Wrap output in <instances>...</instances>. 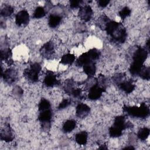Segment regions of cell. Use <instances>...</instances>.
I'll use <instances>...</instances> for the list:
<instances>
[{"instance_id":"6da1fadb","label":"cell","mask_w":150,"mask_h":150,"mask_svg":"<svg viewBox=\"0 0 150 150\" xmlns=\"http://www.w3.org/2000/svg\"><path fill=\"white\" fill-rule=\"evenodd\" d=\"M124 110L128 115L138 118H145L149 114V108L145 103H142L139 107L125 106Z\"/></svg>"},{"instance_id":"7a4b0ae2","label":"cell","mask_w":150,"mask_h":150,"mask_svg":"<svg viewBox=\"0 0 150 150\" xmlns=\"http://www.w3.org/2000/svg\"><path fill=\"white\" fill-rule=\"evenodd\" d=\"M41 70V66L38 63L32 64L23 71L24 77L29 81L35 83L39 79V74Z\"/></svg>"},{"instance_id":"3957f363","label":"cell","mask_w":150,"mask_h":150,"mask_svg":"<svg viewBox=\"0 0 150 150\" xmlns=\"http://www.w3.org/2000/svg\"><path fill=\"white\" fill-rule=\"evenodd\" d=\"M105 91V88L100 86L96 83L93 85L89 90L88 97L91 100H96L101 97L103 93Z\"/></svg>"},{"instance_id":"277c9868","label":"cell","mask_w":150,"mask_h":150,"mask_svg":"<svg viewBox=\"0 0 150 150\" xmlns=\"http://www.w3.org/2000/svg\"><path fill=\"white\" fill-rule=\"evenodd\" d=\"M148 57V51L146 49L138 47L133 56V62L143 64Z\"/></svg>"},{"instance_id":"5b68a950","label":"cell","mask_w":150,"mask_h":150,"mask_svg":"<svg viewBox=\"0 0 150 150\" xmlns=\"http://www.w3.org/2000/svg\"><path fill=\"white\" fill-rule=\"evenodd\" d=\"M29 21V15L25 10H22L17 13L15 16V22L17 25L25 26Z\"/></svg>"},{"instance_id":"8992f818","label":"cell","mask_w":150,"mask_h":150,"mask_svg":"<svg viewBox=\"0 0 150 150\" xmlns=\"http://www.w3.org/2000/svg\"><path fill=\"white\" fill-rule=\"evenodd\" d=\"M52 112L51 109L40 111L38 116L39 121L42 124L43 127H49L50 122L52 119Z\"/></svg>"},{"instance_id":"52a82bcc","label":"cell","mask_w":150,"mask_h":150,"mask_svg":"<svg viewBox=\"0 0 150 150\" xmlns=\"http://www.w3.org/2000/svg\"><path fill=\"white\" fill-rule=\"evenodd\" d=\"M93 15V10L90 5H85L80 8L79 11V18L84 21L87 22L90 20Z\"/></svg>"},{"instance_id":"ba28073f","label":"cell","mask_w":150,"mask_h":150,"mask_svg":"<svg viewBox=\"0 0 150 150\" xmlns=\"http://www.w3.org/2000/svg\"><path fill=\"white\" fill-rule=\"evenodd\" d=\"M2 76L4 80L9 83L11 84L15 81L17 79V71L13 69H8L4 71V73H2Z\"/></svg>"},{"instance_id":"9c48e42d","label":"cell","mask_w":150,"mask_h":150,"mask_svg":"<svg viewBox=\"0 0 150 150\" xmlns=\"http://www.w3.org/2000/svg\"><path fill=\"white\" fill-rule=\"evenodd\" d=\"M114 40L119 43H124L127 38V32L124 28H121V26L111 36Z\"/></svg>"},{"instance_id":"30bf717a","label":"cell","mask_w":150,"mask_h":150,"mask_svg":"<svg viewBox=\"0 0 150 150\" xmlns=\"http://www.w3.org/2000/svg\"><path fill=\"white\" fill-rule=\"evenodd\" d=\"M58 83L55 74L52 71H47L44 79V84L47 87H53L58 84Z\"/></svg>"},{"instance_id":"8fae6325","label":"cell","mask_w":150,"mask_h":150,"mask_svg":"<svg viewBox=\"0 0 150 150\" xmlns=\"http://www.w3.org/2000/svg\"><path fill=\"white\" fill-rule=\"evenodd\" d=\"M90 111V107L84 103H80L76 107V115L80 118H83L88 115Z\"/></svg>"},{"instance_id":"7c38bea8","label":"cell","mask_w":150,"mask_h":150,"mask_svg":"<svg viewBox=\"0 0 150 150\" xmlns=\"http://www.w3.org/2000/svg\"><path fill=\"white\" fill-rule=\"evenodd\" d=\"M54 45L52 42H47L45 43L41 47L40 52L45 57H49L53 54L54 53Z\"/></svg>"},{"instance_id":"4fadbf2b","label":"cell","mask_w":150,"mask_h":150,"mask_svg":"<svg viewBox=\"0 0 150 150\" xmlns=\"http://www.w3.org/2000/svg\"><path fill=\"white\" fill-rule=\"evenodd\" d=\"M14 137L13 133L11 131V128L9 125L6 127L4 130L1 131V140L5 141L6 142H10L13 139Z\"/></svg>"},{"instance_id":"5bb4252c","label":"cell","mask_w":150,"mask_h":150,"mask_svg":"<svg viewBox=\"0 0 150 150\" xmlns=\"http://www.w3.org/2000/svg\"><path fill=\"white\" fill-rule=\"evenodd\" d=\"M120 88L125 93L129 94L132 93L135 89V84L131 81H124L119 84Z\"/></svg>"},{"instance_id":"9a60e30c","label":"cell","mask_w":150,"mask_h":150,"mask_svg":"<svg viewBox=\"0 0 150 150\" xmlns=\"http://www.w3.org/2000/svg\"><path fill=\"white\" fill-rule=\"evenodd\" d=\"M120 24L115 21H110L106 25L105 27V30L107 33L110 36H111L120 27Z\"/></svg>"},{"instance_id":"2e32d148","label":"cell","mask_w":150,"mask_h":150,"mask_svg":"<svg viewBox=\"0 0 150 150\" xmlns=\"http://www.w3.org/2000/svg\"><path fill=\"white\" fill-rule=\"evenodd\" d=\"M83 67V71L84 73L86 75H87L89 77H91L95 74L96 71V67L95 66V63L93 62H90L85 64Z\"/></svg>"},{"instance_id":"e0dca14e","label":"cell","mask_w":150,"mask_h":150,"mask_svg":"<svg viewBox=\"0 0 150 150\" xmlns=\"http://www.w3.org/2000/svg\"><path fill=\"white\" fill-rule=\"evenodd\" d=\"M88 134L86 131H81L76 135L75 140L76 142L80 145H84L87 141Z\"/></svg>"},{"instance_id":"ac0fdd59","label":"cell","mask_w":150,"mask_h":150,"mask_svg":"<svg viewBox=\"0 0 150 150\" xmlns=\"http://www.w3.org/2000/svg\"><path fill=\"white\" fill-rule=\"evenodd\" d=\"M12 56V53L11 50L9 48H6L1 50V60H5L9 64L10 62L12 63V60L11 59V57Z\"/></svg>"},{"instance_id":"d6986e66","label":"cell","mask_w":150,"mask_h":150,"mask_svg":"<svg viewBox=\"0 0 150 150\" xmlns=\"http://www.w3.org/2000/svg\"><path fill=\"white\" fill-rule=\"evenodd\" d=\"M91 60L89 57L87 52L81 54L76 60V65L77 66H83L85 64L91 62Z\"/></svg>"},{"instance_id":"ffe728a7","label":"cell","mask_w":150,"mask_h":150,"mask_svg":"<svg viewBox=\"0 0 150 150\" xmlns=\"http://www.w3.org/2000/svg\"><path fill=\"white\" fill-rule=\"evenodd\" d=\"M62 21V17L58 15H51L49 18L48 24L50 28H56Z\"/></svg>"},{"instance_id":"44dd1931","label":"cell","mask_w":150,"mask_h":150,"mask_svg":"<svg viewBox=\"0 0 150 150\" xmlns=\"http://www.w3.org/2000/svg\"><path fill=\"white\" fill-rule=\"evenodd\" d=\"M113 125L120 128L122 131L125 129L128 126V125L125 123V117L122 115L117 116L115 117Z\"/></svg>"},{"instance_id":"7402d4cb","label":"cell","mask_w":150,"mask_h":150,"mask_svg":"<svg viewBox=\"0 0 150 150\" xmlns=\"http://www.w3.org/2000/svg\"><path fill=\"white\" fill-rule=\"evenodd\" d=\"M75 60V56L71 53H67L64 54L61 59L60 63L64 65L71 64Z\"/></svg>"},{"instance_id":"603a6c76","label":"cell","mask_w":150,"mask_h":150,"mask_svg":"<svg viewBox=\"0 0 150 150\" xmlns=\"http://www.w3.org/2000/svg\"><path fill=\"white\" fill-rule=\"evenodd\" d=\"M76 126V122L73 120H69L66 121L63 126V130L64 132H71Z\"/></svg>"},{"instance_id":"cb8c5ba5","label":"cell","mask_w":150,"mask_h":150,"mask_svg":"<svg viewBox=\"0 0 150 150\" xmlns=\"http://www.w3.org/2000/svg\"><path fill=\"white\" fill-rule=\"evenodd\" d=\"M143 66L144 65L142 64L132 62V63H131V64L130 66V68H129L130 73L132 75H134V76L139 74Z\"/></svg>"},{"instance_id":"d4e9b609","label":"cell","mask_w":150,"mask_h":150,"mask_svg":"<svg viewBox=\"0 0 150 150\" xmlns=\"http://www.w3.org/2000/svg\"><path fill=\"white\" fill-rule=\"evenodd\" d=\"M150 130L146 127L141 128L138 132V138L141 140H145L149 135Z\"/></svg>"},{"instance_id":"484cf974","label":"cell","mask_w":150,"mask_h":150,"mask_svg":"<svg viewBox=\"0 0 150 150\" xmlns=\"http://www.w3.org/2000/svg\"><path fill=\"white\" fill-rule=\"evenodd\" d=\"M49 109H51V104L50 102L45 98L42 99L38 105L39 111L40 112Z\"/></svg>"},{"instance_id":"4316f807","label":"cell","mask_w":150,"mask_h":150,"mask_svg":"<svg viewBox=\"0 0 150 150\" xmlns=\"http://www.w3.org/2000/svg\"><path fill=\"white\" fill-rule=\"evenodd\" d=\"M122 129L114 125H112L109 128V134L110 137L112 138H117L120 137L122 135Z\"/></svg>"},{"instance_id":"83f0119b","label":"cell","mask_w":150,"mask_h":150,"mask_svg":"<svg viewBox=\"0 0 150 150\" xmlns=\"http://www.w3.org/2000/svg\"><path fill=\"white\" fill-rule=\"evenodd\" d=\"M139 76L144 80H149L150 77V69L149 67L143 66L139 74Z\"/></svg>"},{"instance_id":"f1b7e54d","label":"cell","mask_w":150,"mask_h":150,"mask_svg":"<svg viewBox=\"0 0 150 150\" xmlns=\"http://www.w3.org/2000/svg\"><path fill=\"white\" fill-rule=\"evenodd\" d=\"M87 53L89 57L93 62L97 60L99 58L100 55V53L99 50H98L96 48H93V49L89 50L88 52H87Z\"/></svg>"},{"instance_id":"f546056e","label":"cell","mask_w":150,"mask_h":150,"mask_svg":"<svg viewBox=\"0 0 150 150\" xmlns=\"http://www.w3.org/2000/svg\"><path fill=\"white\" fill-rule=\"evenodd\" d=\"M46 15V11L45 9L42 6H38L34 12H33V17L35 18H41L45 16Z\"/></svg>"},{"instance_id":"4dcf8cb0","label":"cell","mask_w":150,"mask_h":150,"mask_svg":"<svg viewBox=\"0 0 150 150\" xmlns=\"http://www.w3.org/2000/svg\"><path fill=\"white\" fill-rule=\"evenodd\" d=\"M13 11V8L11 5H6L1 9V15L4 17H7L11 15Z\"/></svg>"},{"instance_id":"1f68e13d","label":"cell","mask_w":150,"mask_h":150,"mask_svg":"<svg viewBox=\"0 0 150 150\" xmlns=\"http://www.w3.org/2000/svg\"><path fill=\"white\" fill-rule=\"evenodd\" d=\"M131 9L125 6L124 8H123L120 12H119V16H120V18L122 19H125L127 17H128V16L130 15L131 14Z\"/></svg>"},{"instance_id":"d6a6232c","label":"cell","mask_w":150,"mask_h":150,"mask_svg":"<svg viewBox=\"0 0 150 150\" xmlns=\"http://www.w3.org/2000/svg\"><path fill=\"white\" fill-rule=\"evenodd\" d=\"M71 104V101L69 99H63L58 106V109L62 110L67 107Z\"/></svg>"},{"instance_id":"836d02e7","label":"cell","mask_w":150,"mask_h":150,"mask_svg":"<svg viewBox=\"0 0 150 150\" xmlns=\"http://www.w3.org/2000/svg\"><path fill=\"white\" fill-rule=\"evenodd\" d=\"M82 1H79V0H72L70 1V6L71 8H77L80 6L81 5Z\"/></svg>"},{"instance_id":"e575fe53","label":"cell","mask_w":150,"mask_h":150,"mask_svg":"<svg viewBox=\"0 0 150 150\" xmlns=\"http://www.w3.org/2000/svg\"><path fill=\"white\" fill-rule=\"evenodd\" d=\"M13 93L15 96L21 97L23 94V90L19 86H16L13 90Z\"/></svg>"},{"instance_id":"d590c367","label":"cell","mask_w":150,"mask_h":150,"mask_svg":"<svg viewBox=\"0 0 150 150\" xmlns=\"http://www.w3.org/2000/svg\"><path fill=\"white\" fill-rule=\"evenodd\" d=\"M70 94L74 97H79L81 95V90L80 88H74Z\"/></svg>"},{"instance_id":"8d00e7d4","label":"cell","mask_w":150,"mask_h":150,"mask_svg":"<svg viewBox=\"0 0 150 150\" xmlns=\"http://www.w3.org/2000/svg\"><path fill=\"white\" fill-rule=\"evenodd\" d=\"M110 3V1L108 0H99L98 1V4L100 6L104 8L107 6V5Z\"/></svg>"},{"instance_id":"74e56055","label":"cell","mask_w":150,"mask_h":150,"mask_svg":"<svg viewBox=\"0 0 150 150\" xmlns=\"http://www.w3.org/2000/svg\"><path fill=\"white\" fill-rule=\"evenodd\" d=\"M98 149H107V147L105 145H101V146L100 148H98Z\"/></svg>"},{"instance_id":"f35d334b","label":"cell","mask_w":150,"mask_h":150,"mask_svg":"<svg viewBox=\"0 0 150 150\" xmlns=\"http://www.w3.org/2000/svg\"><path fill=\"white\" fill-rule=\"evenodd\" d=\"M134 148L132 146H127V147H125L124 148V149H134Z\"/></svg>"}]
</instances>
